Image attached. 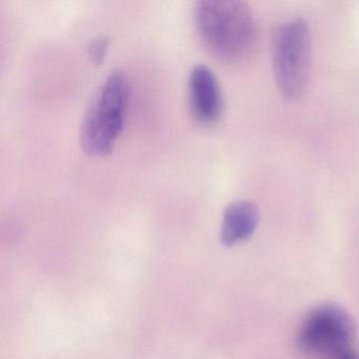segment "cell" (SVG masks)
<instances>
[{"instance_id":"7","label":"cell","mask_w":359,"mask_h":359,"mask_svg":"<svg viewBox=\"0 0 359 359\" xmlns=\"http://www.w3.org/2000/svg\"><path fill=\"white\" fill-rule=\"evenodd\" d=\"M110 41L108 37L100 36L94 39L88 46V56L93 64L100 65L104 62L108 53Z\"/></svg>"},{"instance_id":"8","label":"cell","mask_w":359,"mask_h":359,"mask_svg":"<svg viewBox=\"0 0 359 359\" xmlns=\"http://www.w3.org/2000/svg\"><path fill=\"white\" fill-rule=\"evenodd\" d=\"M332 359H359L358 353L355 351L352 346L342 348Z\"/></svg>"},{"instance_id":"5","label":"cell","mask_w":359,"mask_h":359,"mask_svg":"<svg viewBox=\"0 0 359 359\" xmlns=\"http://www.w3.org/2000/svg\"><path fill=\"white\" fill-rule=\"evenodd\" d=\"M188 100L192 116L203 125H213L222 117L224 97L215 73L205 66L196 65L188 77Z\"/></svg>"},{"instance_id":"4","label":"cell","mask_w":359,"mask_h":359,"mask_svg":"<svg viewBox=\"0 0 359 359\" xmlns=\"http://www.w3.org/2000/svg\"><path fill=\"white\" fill-rule=\"evenodd\" d=\"M356 325L348 311L335 304H323L311 311L297 335L300 351L332 359L342 348L352 346Z\"/></svg>"},{"instance_id":"6","label":"cell","mask_w":359,"mask_h":359,"mask_svg":"<svg viewBox=\"0 0 359 359\" xmlns=\"http://www.w3.org/2000/svg\"><path fill=\"white\" fill-rule=\"evenodd\" d=\"M259 222L257 205L249 201H237L224 209L220 241L233 247L248 241L255 232Z\"/></svg>"},{"instance_id":"1","label":"cell","mask_w":359,"mask_h":359,"mask_svg":"<svg viewBox=\"0 0 359 359\" xmlns=\"http://www.w3.org/2000/svg\"><path fill=\"white\" fill-rule=\"evenodd\" d=\"M194 22L203 45L222 60H245L255 47V18L243 1L201 0L195 5Z\"/></svg>"},{"instance_id":"3","label":"cell","mask_w":359,"mask_h":359,"mask_svg":"<svg viewBox=\"0 0 359 359\" xmlns=\"http://www.w3.org/2000/svg\"><path fill=\"white\" fill-rule=\"evenodd\" d=\"M312 41L308 24L302 18L283 22L275 29L271 41L273 72L285 97H299L308 85Z\"/></svg>"},{"instance_id":"2","label":"cell","mask_w":359,"mask_h":359,"mask_svg":"<svg viewBox=\"0 0 359 359\" xmlns=\"http://www.w3.org/2000/svg\"><path fill=\"white\" fill-rule=\"evenodd\" d=\"M131 98L129 77L114 71L100 83L86 108L81 125V146L90 156H104L114 149L125 127Z\"/></svg>"}]
</instances>
